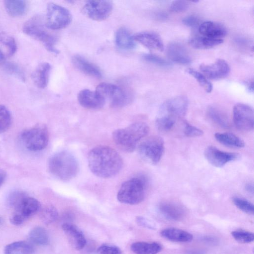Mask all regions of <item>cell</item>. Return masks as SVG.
I'll return each instance as SVG.
<instances>
[{
    "mask_svg": "<svg viewBox=\"0 0 254 254\" xmlns=\"http://www.w3.org/2000/svg\"><path fill=\"white\" fill-rule=\"evenodd\" d=\"M130 249L135 254H157L162 248L156 242H136L132 244Z\"/></svg>",
    "mask_w": 254,
    "mask_h": 254,
    "instance_id": "27",
    "label": "cell"
},
{
    "mask_svg": "<svg viewBox=\"0 0 254 254\" xmlns=\"http://www.w3.org/2000/svg\"><path fill=\"white\" fill-rule=\"evenodd\" d=\"M72 15L66 8L54 3L47 6L46 27L51 30H59L66 27L71 22Z\"/></svg>",
    "mask_w": 254,
    "mask_h": 254,
    "instance_id": "9",
    "label": "cell"
},
{
    "mask_svg": "<svg viewBox=\"0 0 254 254\" xmlns=\"http://www.w3.org/2000/svg\"><path fill=\"white\" fill-rule=\"evenodd\" d=\"M246 84L247 85V87L249 91L253 92L254 91V82L253 80H250L246 82Z\"/></svg>",
    "mask_w": 254,
    "mask_h": 254,
    "instance_id": "50",
    "label": "cell"
},
{
    "mask_svg": "<svg viewBox=\"0 0 254 254\" xmlns=\"http://www.w3.org/2000/svg\"><path fill=\"white\" fill-rule=\"evenodd\" d=\"M148 125L141 122H135L128 126L115 130L113 138L117 146L124 151L131 152L138 142L149 132Z\"/></svg>",
    "mask_w": 254,
    "mask_h": 254,
    "instance_id": "2",
    "label": "cell"
},
{
    "mask_svg": "<svg viewBox=\"0 0 254 254\" xmlns=\"http://www.w3.org/2000/svg\"><path fill=\"white\" fill-rule=\"evenodd\" d=\"M26 219L18 213L14 212L10 217V222L14 225L19 226L21 225Z\"/></svg>",
    "mask_w": 254,
    "mask_h": 254,
    "instance_id": "46",
    "label": "cell"
},
{
    "mask_svg": "<svg viewBox=\"0 0 254 254\" xmlns=\"http://www.w3.org/2000/svg\"><path fill=\"white\" fill-rule=\"evenodd\" d=\"M167 55L171 60L176 63L188 64L191 61V57L186 48L178 42L171 43L168 45Z\"/></svg>",
    "mask_w": 254,
    "mask_h": 254,
    "instance_id": "18",
    "label": "cell"
},
{
    "mask_svg": "<svg viewBox=\"0 0 254 254\" xmlns=\"http://www.w3.org/2000/svg\"><path fill=\"white\" fill-rule=\"evenodd\" d=\"M98 254H121L120 249L115 246L103 245L97 249Z\"/></svg>",
    "mask_w": 254,
    "mask_h": 254,
    "instance_id": "43",
    "label": "cell"
},
{
    "mask_svg": "<svg viewBox=\"0 0 254 254\" xmlns=\"http://www.w3.org/2000/svg\"><path fill=\"white\" fill-rule=\"evenodd\" d=\"M136 220L137 223L140 225V226H142L144 227L151 228V225L148 223L147 220L143 217L141 216H138L136 217Z\"/></svg>",
    "mask_w": 254,
    "mask_h": 254,
    "instance_id": "47",
    "label": "cell"
},
{
    "mask_svg": "<svg viewBox=\"0 0 254 254\" xmlns=\"http://www.w3.org/2000/svg\"></svg>",
    "mask_w": 254,
    "mask_h": 254,
    "instance_id": "52",
    "label": "cell"
},
{
    "mask_svg": "<svg viewBox=\"0 0 254 254\" xmlns=\"http://www.w3.org/2000/svg\"><path fill=\"white\" fill-rule=\"evenodd\" d=\"M22 29L24 33L42 42L48 51L59 54L56 47L57 39L46 30L39 17L35 16L29 19L23 24Z\"/></svg>",
    "mask_w": 254,
    "mask_h": 254,
    "instance_id": "5",
    "label": "cell"
},
{
    "mask_svg": "<svg viewBox=\"0 0 254 254\" xmlns=\"http://www.w3.org/2000/svg\"><path fill=\"white\" fill-rule=\"evenodd\" d=\"M34 249L27 242L21 241L7 245L4 249V254H31Z\"/></svg>",
    "mask_w": 254,
    "mask_h": 254,
    "instance_id": "31",
    "label": "cell"
},
{
    "mask_svg": "<svg viewBox=\"0 0 254 254\" xmlns=\"http://www.w3.org/2000/svg\"><path fill=\"white\" fill-rule=\"evenodd\" d=\"M113 10L112 1L107 0H91L86 2L82 11L89 18L102 21L107 19Z\"/></svg>",
    "mask_w": 254,
    "mask_h": 254,
    "instance_id": "11",
    "label": "cell"
},
{
    "mask_svg": "<svg viewBox=\"0 0 254 254\" xmlns=\"http://www.w3.org/2000/svg\"><path fill=\"white\" fill-rule=\"evenodd\" d=\"M4 5L8 14L12 17L22 16L27 10V3L24 0H7L4 1Z\"/></svg>",
    "mask_w": 254,
    "mask_h": 254,
    "instance_id": "29",
    "label": "cell"
},
{
    "mask_svg": "<svg viewBox=\"0 0 254 254\" xmlns=\"http://www.w3.org/2000/svg\"><path fill=\"white\" fill-rule=\"evenodd\" d=\"M254 111L250 106L238 103L233 109V119L236 127L239 130L249 131L254 125Z\"/></svg>",
    "mask_w": 254,
    "mask_h": 254,
    "instance_id": "12",
    "label": "cell"
},
{
    "mask_svg": "<svg viewBox=\"0 0 254 254\" xmlns=\"http://www.w3.org/2000/svg\"><path fill=\"white\" fill-rule=\"evenodd\" d=\"M184 24L189 27H196L198 25L199 21L198 18L194 15H189L183 19Z\"/></svg>",
    "mask_w": 254,
    "mask_h": 254,
    "instance_id": "45",
    "label": "cell"
},
{
    "mask_svg": "<svg viewBox=\"0 0 254 254\" xmlns=\"http://www.w3.org/2000/svg\"><path fill=\"white\" fill-rule=\"evenodd\" d=\"M71 246L76 250L82 249L86 245L85 238L82 232L75 225L68 223L62 226Z\"/></svg>",
    "mask_w": 254,
    "mask_h": 254,
    "instance_id": "17",
    "label": "cell"
},
{
    "mask_svg": "<svg viewBox=\"0 0 254 254\" xmlns=\"http://www.w3.org/2000/svg\"><path fill=\"white\" fill-rule=\"evenodd\" d=\"M3 67L6 72L9 74L22 81H25V77L24 73L20 67L16 64L11 62L6 63H4Z\"/></svg>",
    "mask_w": 254,
    "mask_h": 254,
    "instance_id": "39",
    "label": "cell"
},
{
    "mask_svg": "<svg viewBox=\"0 0 254 254\" xmlns=\"http://www.w3.org/2000/svg\"><path fill=\"white\" fill-rule=\"evenodd\" d=\"M72 62L74 66L84 74L96 78L102 76L99 68L82 56L78 55L73 56Z\"/></svg>",
    "mask_w": 254,
    "mask_h": 254,
    "instance_id": "21",
    "label": "cell"
},
{
    "mask_svg": "<svg viewBox=\"0 0 254 254\" xmlns=\"http://www.w3.org/2000/svg\"><path fill=\"white\" fill-rule=\"evenodd\" d=\"M29 238L34 244L45 246L49 243V236L46 230L41 226H36L31 230Z\"/></svg>",
    "mask_w": 254,
    "mask_h": 254,
    "instance_id": "32",
    "label": "cell"
},
{
    "mask_svg": "<svg viewBox=\"0 0 254 254\" xmlns=\"http://www.w3.org/2000/svg\"><path fill=\"white\" fill-rule=\"evenodd\" d=\"M27 195V194L23 191H14L8 196V203L10 206L15 209Z\"/></svg>",
    "mask_w": 254,
    "mask_h": 254,
    "instance_id": "40",
    "label": "cell"
},
{
    "mask_svg": "<svg viewBox=\"0 0 254 254\" xmlns=\"http://www.w3.org/2000/svg\"><path fill=\"white\" fill-rule=\"evenodd\" d=\"M189 6L188 2L185 0L173 1L170 6V10L173 12H182L186 10Z\"/></svg>",
    "mask_w": 254,
    "mask_h": 254,
    "instance_id": "44",
    "label": "cell"
},
{
    "mask_svg": "<svg viewBox=\"0 0 254 254\" xmlns=\"http://www.w3.org/2000/svg\"><path fill=\"white\" fill-rule=\"evenodd\" d=\"M184 132L189 137H196L201 136L203 132L199 128L190 125L187 121L184 122Z\"/></svg>",
    "mask_w": 254,
    "mask_h": 254,
    "instance_id": "42",
    "label": "cell"
},
{
    "mask_svg": "<svg viewBox=\"0 0 254 254\" xmlns=\"http://www.w3.org/2000/svg\"><path fill=\"white\" fill-rule=\"evenodd\" d=\"M146 185V179L142 176L124 182L118 191V200L121 203L130 205L140 203L145 197Z\"/></svg>",
    "mask_w": 254,
    "mask_h": 254,
    "instance_id": "4",
    "label": "cell"
},
{
    "mask_svg": "<svg viewBox=\"0 0 254 254\" xmlns=\"http://www.w3.org/2000/svg\"><path fill=\"white\" fill-rule=\"evenodd\" d=\"M189 102L185 96H180L170 99L163 103L157 117L175 125L176 121L186 114Z\"/></svg>",
    "mask_w": 254,
    "mask_h": 254,
    "instance_id": "6",
    "label": "cell"
},
{
    "mask_svg": "<svg viewBox=\"0 0 254 254\" xmlns=\"http://www.w3.org/2000/svg\"><path fill=\"white\" fill-rule=\"evenodd\" d=\"M231 235L235 240L241 243H250L254 240V233L245 230L233 231Z\"/></svg>",
    "mask_w": 254,
    "mask_h": 254,
    "instance_id": "38",
    "label": "cell"
},
{
    "mask_svg": "<svg viewBox=\"0 0 254 254\" xmlns=\"http://www.w3.org/2000/svg\"><path fill=\"white\" fill-rule=\"evenodd\" d=\"M21 139L28 150L32 151L43 150L49 141L47 127L44 125H39L26 129L21 133Z\"/></svg>",
    "mask_w": 254,
    "mask_h": 254,
    "instance_id": "7",
    "label": "cell"
},
{
    "mask_svg": "<svg viewBox=\"0 0 254 254\" xmlns=\"http://www.w3.org/2000/svg\"><path fill=\"white\" fill-rule=\"evenodd\" d=\"M6 177V172L0 168V187L2 185Z\"/></svg>",
    "mask_w": 254,
    "mask_h": 254,
    "instance_id": "48",
    "label": "cell"
},
{
    "mask_svg": "<svg viewBox=\"0 0 254 254\" xmlns=\"http://www.w3.org/2000/svg\"><path fill=\"white\" fill-rule=\"evenodd\" d=\"M187 71L196 79L206 92L210 93L212 91L213 88L212 84L202 73L192 68L187 69Z\"/></svg>",
    "mask_w": 254,
    "mask_h": 254,
    "instance_id": "33",
    "label": "cell"
},
{
    "mask_svg": "<svg viewBox=\"0 0 254 254\" xmlns=\"http://www.w3.org/2000/svg\"><path fill=\"white\" fill-rule=\"evenodd\" d=\"M88 167L93 174L102 178L117 175L122 169L123 161L113 148L100 145L92 148L88 155Z\"/></svg>",
    "mask_w": 254,
    "mask_h": 254,
    "instance_id": "1",
    "label": "cell"
},
{
    "mask_svg": "<svg viewBox=\"0 0 254 254\" xmlns=\"http://www.w3.org/2000/svg\"><path fill=\"white\" fill-rule=\"evenodd\" d=\"M40 207V203L37 199L27 195L14 209V212L19 213L26 219L35 214Z\"/></svg>",
    "mask_w": 254,
    "mask_h": 254,
    "instance_id": "23",
    "label": "cell"
},
{
    "mask_svg": "<svg viewBox=\"0 0 254 254\" xmlns=\"http://www.w3.org/2000/svg\"><path fill=\"white\" fill-rule=\"evenodd\" d=\"M57 209L53 205H48L42 210L41 218L46 225L50 224L57 220L58 218Z\"/></svg>",
    "mask_w": 254,
    "mask_h": 254,
    "instance_id": "34",
    "label": "cell"
},
{
    "mask_svg": "<svg viewBox=\"0 0 254 254\" xmlns=\"http://www.w3.org/2000/svg\"><path fill=\"white\" fill-rule=\"evenodd\" d=\"M95 91L105 100L110 101L114 108H121L127 105L130 100L129 95L121 87L107 83H101Z\"/></svg>",
    "mask_w": 254,
    "mask_h": 254,
    "instance_id": "10",
    "label": "cell"
},
{
    "mask_svg": "<svg viewBox=\"0 0 254 254\" xmlns=\"http://www.w3.org/2000/svg\"><path fill=\"white\" fill-rule=\"evenodd\" d=\"M0 42L7 49L9 56L13 55L17 50V45L14 38L8 34L0 32Z\"/></svg>",
    "mask_w": 254,
    "mask_h": 254,
    "instance_id": "35",
    "label": "cell"
},
{
    "mask_svg": "<svg viewBox=\"0 0 254 254\" xmlns=\"http://www.w3.org/2000/svg\"><path fill=\"white\" fill-rule=\"evenodd\" d=\"M4 60V56L1 51L0 50V63L3 62Z\"/></svg>",
    "mask_w": 254,
    "mask_h": 254,
    "instance_id": "51",
    "label": "cell"
},
{
    "mask_svg": "<svg viewBox=\"0 0 254 254\" xmlns=\"http://www.w3.org/2000/svg\"><path fill=\"white\" fill-rule=\"evenodd\" d=\"M254 185L252 183H248L245 186L246 190L250 193H254Z\"/></svg>",
    "mask_w": 254,
    "mask_h": 254,
    "instance_id": "49",
    "label": "cell"
},
{
    "mask_svg": "<svg viewBox=\"0 0 254 254\" xmlns=\"http://www.w3.org/2000/svg\"><path fill=\"white\" fill-rule=\"evenodd\" d=\"M200 69L206 77L212 80L223 79L230 71L228 64L223 59H218L211 64H202Z\"/></svg>",
    "mask_w": 254,
    "mask_h": 254,
    "instance_id": "14",
    "label": "cell"
},
{
    "mask_svg": "<svg viewBox=\"0 0 254 254\" xmlns=\"http://www.w3.org/2000/svg\"><path fill=\"white\" fill-rule=\"evenodd\" d=\"M143 59L149 63L161 66H168L170 64L165 59L155 55L147 54L143 55Z\"/></svg>",
    "mask_w": 254,
    "mask_h": 254,
    "instance_id": "41",
    "label": "cell"
},
{
    "mask_svg": "<svg viewBox=\"0 0 254 254\" xmlns=\"http://www.w3.org/2000/svg\"><path fill=\"white\" fill-rule=\"evenodd\" d=\"M11 116L6 107L0 105V133L6 131L11 124Z\"/></svg>",
    "mask_w": 254,
    "mask_h": 254,
    "instance_id": "36",
    "label": "cell"
},
{
    "mask_svg": "<svg viewBox=\"0 0 254 254\" xmlns=\"http://www.w3.org/2000/svg\"><path fill=\"white\" fill-rule=\"evenodd\" d=\"M232 201L235 205L241 211L249 214H254V205L248 200L236 196L233 198Z\"/></svg>",
    "mask_w": 254,
    "mask_h": 254,
    "instance_id": "37",
    "label": "cell"
},
{
    "mask_svg": "<svg viewBox=\"0 0 254 254\" xmlns=\"http://www.w3.org/2000/svg\"><path fill=\"white\" fill-rule=\"evenodd\" d=\"M161 213L167 218L174 221L182 220L185 216V208L178 202L173 201H164L159 205Z\"/></svg>",
    "mask_w": 254,
    "mask_h": 254,
    "instance_id": "16",
    "label": "cell"
},
{
    "mask_svg": "<svg viewBox=\"0 0 254 254\" xmlns=\"http://www.w3.org/2000/svg\"><path fill=\"white\" fill-rule=\"evenodd\" d=\"M51 66L47 62L39 64L32 73V79L39 88H45L49 82Z\"/></svg>",
    "mask_w": 254,
    "mask_h": 254,
    "instance_id": "22",
    "label": "cell"
},
{
    "mask_svg": "<svg viewBox=\"0 0 254 254\" xmlns=\"http://www.w3.org/2000/svg\"><path fill=\"white\" fill-rule=\"evenodd\" d=\"M77 99L81 106L91 110L101 108L106 102L96 91L87 89H83L78 93Z\"/></svg>",
    "mask_w": 254,
    "mask_h": 254,
    "instance_id": "15",
    "label": "cell"
},
{
    "mask_svg": "<svg viewBox=\"0 0 254 254\" xmlns=\"http://www.w3.org/2000/svg\"><path fill=\"white\" fill-rule=\"evenodd\" d=\"M115 41L117 46L122 49H132L135 46L133 36L126 28L124 27H121L117 31Z\"/></svg>",
    "mask_w": 254,
    "mask_h": 254,
    "instance_id": "26",
    "label": "cell"
},
{
    "mask_svg": "<svg viewBox=\"0 0 254 254\" xmlns=\"http://www.w3.org/2000/svg\"><path fill=\"white\" fill-rule=\"evenodd\" d=\"M133 38L136 41L145 47L158 51H162L164 49L163 43L160 37L155 33L143 31L136 33Z\"/></svg>",
    "mask_w": 254,
    "mask_h": 254,
    "instance_id": "19",
    "label": "cell"
},
{
    "mask_svg": "<svg viewBox=\"0 0 254 254\" xmlns=\"http://www.w3.org/2000/svg\"><path fill=\"white\" fill-rule=\"evenodd\" d=\"M164 142L160 136H150L142 141L138 146V152L145 161L152 164H157L164 151Z\"/></svg>",
    "mask_w": 254,
    "mask_h": 254,
    "instance_id": "8",
    "label": "cell"
},
{
    "mask_svg": "<svg viewBox=\"0 0 254 254\" xmlns=\"http://www.w3.org/2000/svg\"><path fill=\"white\" fill-rule=\"evenodd\" d=\"M214 136L217 141L226 146L242 148L245 146L244 140L232 133L217 132Z\"/></svg>",
    "mask_w": 254,
    "mask_h": 254,
    "instance_id": "28",
    "label": "cell"
},
{
    "mask_svg": "<svg viewBox=\"0 0 254 254\" xmlns=\"http://www.w3.org/2000/svg\"><path fill=\"white\" fill-rule=\"evenodd\" d=\"M223 43L222 39L212 38L205 36L196 35L189 40L190 44L194 48L206 49L215 47Z\"/></svg>",
    "mask_w": 254,
    "mask_h": 254,
    "instance_id": "25",
    "label": "cell"
},
{
    "mask_svg": "<svg viewBox=\"0 0 254 254\" xmlns=\"http://www.w3.org/2000/svg\"><path fill=\"white\" fill-rule=\"evenodd\" d=\"M204 154L210 164L218 168L222 167L227 163L236 160L240 157L238 153L221 151L213 146L206 147Z\"/></svg>",
    "mask_w": 254,
    "mask_h": 254,
    "instance_id": "13",
    "label": "cell"
},
{
    "mask_svg": "<svg viewBox=\"0 0 254 254\" xmlns=\"http://www.w3.org/2000/svg\"><path fill=\"white\" fill-rule=\"evenodd\" d=\"M199 32L201 35L216 39H222L227 34L223 25L212 21L202 23L199 27Z\"/></svg>",
    "mask_w": 254,
    "mask_h": 254,
    "instance_id": "20",
    "label": "cell"
},
{
    "mask_svg": "<svg viewBox=\"0 0 254 254\" xmlns=\"http://www.w3.org/2000/svg\"><path fill=\"white\" fill-rule=\"evenodd\" d=\"M209 118L219 127L228 128L230 127V122L226 113L219 108L211 106L207 110Z\"/></svg>",
    "mask_w": 254,
    "mask_h": 254,
    "instance_id": "30",
    "label": "cell"
},
{
    "mask_svg": "<svg viewBox=\"0 0 254 254\" xmlns=\"http://www.w3.org/2000/svg\"><path fill=\"white\" fill-rule=\"evenodd\" d=\"M50 173L62 181H69L77 174L79 165L76 158L69 152L61 151L54 154L48 162Z\"/></svg>",
    "mask_w": 254,
    "mask_h": 254,
    "instance_id": "3",
    "label": "cell"
},
{
    "mask_svg": "<svg viewBox=\"0 0 254 254\" xmlns=\"http://www.w3.org/2000/svg\"><path fill=\"white\" fill-rule=\"evenodd\" d=\"M161 235L165 239L173 242L186 243L192 241V234L185 230L169 228L161 231Z\"/></svg>",
    "mask_w": 254,
    "mask_h": 254,
    "instance_id": "24",
    "label": "cell"
}]
</instances>
